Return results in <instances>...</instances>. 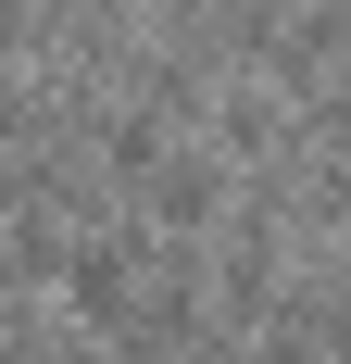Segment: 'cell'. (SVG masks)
I'll list each match as a JSON object with an SVG mask.
<instances>
[{"label": "cell", "instance_id": "obj_1", "mask_svg": "<svg viewBox=\"0 0 351 364\" xmlns=\"http://www.w3.org/2000/svg\"><path fill=\"white\" fill-rule=\"evenodd\" d=\"M151 252H163V239H151L139 214L88 226V239H75V264H63V314H75L88 339H113L126 314H139V289H151Z\"/></svg>", "mask_w": 351, "mask_h": 364}, {"label": "cell", "instance_id": "obj_2", "mask_svg": "<svg viewBox=\"0 0 351 364\" xmlns=\"http://www.w3.org/2000/svg\"><path fill=\"white\" fill-rule=\"evenodd\" d=\"M226 201H239V188H226V164H213L201 139H163V164L139 176V226L151 239H213Z\"/></svg>", "mask_w": 351, "mask_h": 364}]
</instances>
